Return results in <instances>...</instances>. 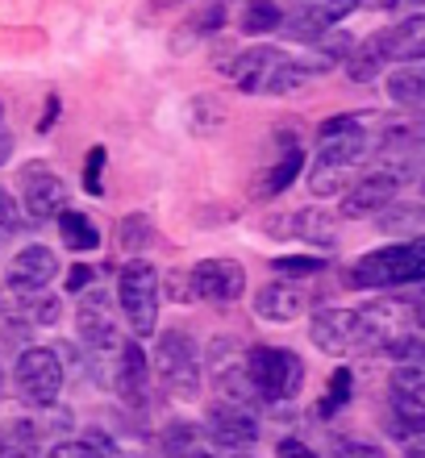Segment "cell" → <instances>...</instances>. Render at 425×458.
Listing matches in <instances>:
<instances>
[{
    "mask_svg": "<svg viewBox=\"0 0 425 458\" xmlns=\"http://www.w3.org/2000/svg\"><path fill=\"white\" fill-rule=\"evenodd\" d=\"M313 72L309 63H296L288 59L284 50L276 47H251L242 50L238 59L230 63V84L259 97V92H271V97H280V92H292V88H301V80Z\"/></svg>",
    "mask_w": 425,
    "mask_h": 458,
    "instance_id": "6da1fadb",
    "label": "cell"
},
{
    "mask_svg": "<svg viewBox=\"0 0 425 458\" xmlns=\"http://www.w3.org/2000/svg\"><path fill=\"white\" fill-rule=\"evenodd\" d=\"M417 279H425V259L417 250V242H401V246H384V250H371L367 259H359L346 284H354V288H396V284H417Z\"/></svg>",
    "mask_w": 425,
    "mask_h": 458,
    "instance_id": "7a4b0ae2",
    "label": "cell"
},
{
    "mask_svg": "<svg viewBox=\"0 0 425 458\" xmlns=\"http://www.w3.org/2000/svg\"><path fill=\"white\" fill-rule=\"evenodd\" d=\"M246 379L263 400H292L304 384V362L292 350L255 346L246 354Z\"/></svg>",
    "mask_w": 425,
    "mask_h": 458,
    "instance_id": "3957f363",
    "label": "cell"
},
{
    "mask_svg": "<svg viewBox=\"0 0 425 458\" xmlns=\"http://www.w3.org/2000/svg\"><path fill=\"white\" fill-rule=\"evenodd\" d=\"M117 301L122 313L134 329V338H150L158 321V271L150 263H130L117 284Z\"/></svg>",
    "mask_w": 425,
    "mask_h": 458,
    "instance_id": "277c9868",
    "label": "cell"
},
{
    "mask_svg": "<svg viewBox=\"0 0 425 458\" xmlns=\"http://www.w3.org/2000/svg\"><path fill=\"white\" fill-rule=\"evenodd\" d=\"M155 371H158V384L167 387L171 396H196L200 387V367H196V346L188 334L180 329H167L155 346Z\"/></svg>",
    "mask_w": 425,
    "mask_h": 458,
    "instance_id": "5b68a950",
    "label": "cell"
},
{
    "mask_svg": "<svg viewBox=\"0 0 425 458\" xmlns=\"http://www.w3.org/2000/svg\"><path fill=\"white\" fill-rule=\"evenodd\" d=\"M63 392V362L55 350H21L17 359V396L34 409H50Z\"/></svg>",
    "mask_w": 425,
    "mask_h": 458,
    "instance_id": "8992f818",
    "label": "cell"
},
{
    "mask_svg": "<svg viewBox=\"0 0 425 458\" xmlns=\"http://www.w3.org/2000/svg\"><path fill=\"white\" fill-rule=\"evenodd\" d=\"M359 329H363V350H388L413 329V304L379 301L359 309Z\"/></svg>",
    "mask_w": 425,
    "mask_h": 458,
    "instance_id": "52a82bcc",
    "label": "cell"
},
{
    "mask_svg": "<svg viewBox=\"0 0 425 458\" xmlns=\"http://www.w3.org/2000/svg\"><path fill=\"white\" fill-rule=\"evenodd\" d=\"M205 429L221 450H246L259 442V417L246 409L242 400H221V404H213Z\"/></svg>",
    "mask_w": 425,
    "mask_h": 458,
    "instance_id": "ba28073f",
    "label": "cell"
},
{
    "mask_svg": "<svg viewBox=\"0 0 425 458\" xmlns=\"http://www.w3.org/2000/svg\"><path fill=\"white\" fill-rule=\"evenodd\" d=\"M192 292L208 304H234L246 292V271L234 259H205L192 267Z\"/></svg>",
    "mask_w": 425,
    "mask_h": 458,
    "instance_id": "9c48e42d",
    "label": "cell"
},
{
    "mask_svg": "<svg viewBox=\"0 0 425 458\" xmlns=\"http://www.w3.org/2000/svg\"><path fill=\"white\" fill-rule=\"evenodd\" d=\"M309 338L326 354H354V350H363L359 313H351V309H321V313H313Z\"/></svg>",
    "mask_w": 425,
    "mask_h": 458,
    "instance_id": "30bf717a",
    "label": "cell"
},
{
    "mask_svg": "<svg viewBox=\"0 0 425 458\" xmlns=\"http://www.w3.org/2000/svg\"><path fill=\"white\" fill-rule=\"evenodd\" d=\"M21 205H25V217L34 221V225L38 221H50V217H59L63 205H67V188H63V180L50 167L34 163V167H25Z\"/></svg>",
    "mask_w": 425,
    "mask_h": 458,
    "instance_id": "8fae6325",
    "label": "cell"
},
{
    "mask_svg": "<svg viewBox=\"0 0 425 458\" xmlns=\"http://www.w3.org/2000/svg\"><path fill=\"white\" fill-rule=\"evenodd\" d=\"M75 326H80V338L97 350V354H117V350H122L117 321H113L109 301H105L100 292H97V296H84L80 313H75Z\"/></svg>",
    "mask_w": 425,
    "mask_h": 458,
    "instance_id": "7c38bea8",
    "label": "cell"
},
{
    "mask_svg": "<svg viewBox=\"0 0 425 458\" xmlns=\"http://www.w3.org/2000/svg\"><path fill=\"white\" fill-rule=\"evenodd\" d=\"M384 63H425V13H413L371 38Z\"/></svg>",
    "mask_w": 425,
    "mask_h": 458,
    "instance_id": "4fadbf2b",
    "label": "cell"
},
{
    "mask_svg": "<svg viewBox=\"0 0 425 458\" xmlns=\"http://www.w3.org/2000/svg\"><path fill=\"white\" fill-rule=\"evenodd\" d=\"M396 188L401 180L392 175V171H376V175H367L363 183H354L351 192L342 196V217H371V213H384V208L396 200Z\"/></svg>",
    "mask_w": 425,
    "mask_h": 458,
    "instance_id": "5bb4252c",
    "label": "cell"
},
{
    "mask_svg": "<svg viewBox=\"0 0 425 458\" xmlns=\"http://www.w3.org/2000/svg\"><path fill=\"white\" fill-rule=\"evenodd\" d=\"M55 276H59V259H55V250H47V246H25L9 263V284H17V288L42 292Z\"/></svg>",
    "mask_w": 425,
    "mask_h": 458,
    "instance_id": "9a60e30c",
    "label": "cell"
},
{
    "mask_svg": "<svg viewBox=\"0 0 425 458\" xmlns=\"http://www.w3.org/2000/svg\"><path fill=\"white\" fill-rule=\"evenodd\" d=\"M309 309V296H304L296 284H288V279H280V284H268V288H259L255 296V313L263 317V321H296V317Z\"/></svg>",
    "mask_w": 425,
    "mask_h": 458,
    "instance_id": "2e32d148",
    "label": "cell"
},
{
    "mask_svg": "<svg viewBox=\"0 0 425 458\" xmlns=\"http://www.w3.org/2000/svg\"><path fill=\"white\" fill-rule=\"evenodd\" d=\"M113 384L122 392V400L130 404H142V392H146V354L138 342H122L117 350V367H113Z\"/></svg>",
    "mask_w": 425,
    "mask_h": 458,
    "instance_id": "e0dca14e",
    "label": "cell"
},
{
    "mask_svg": "<svg viewBox=\"0 0 425 458\" xmlns=\"http://www.w3.org/2000/svg\"><path fill=\"white\" fill-rule=\"evenodd\" d=\"M367 155V133L363 125L346 133H334V138H321V150H317V163L326 167H354L359 158Z\"/></svg>",
    "mask_w": 425,
    "mask_h": 458,
    "instance_id": "ac0fdd59",
    "label": "cell"
},
{
    "mask_svg": "<svg viewBox=\"0 0 425 458\" xmlns=\"http://www.w3.org/2000/svg\"><path fill=\"white\" fill-rule=\"evenodd\" d=\"M388 97L401 109H421L425 105V63H409L404 72L388 75Z\"/></svg>",
    "mask_w": 425,
    "mask_h": 458,
    "instance_id": "d6986e66",
    "label": "cell"
},
{
    "mask_svg": "<svg viewBox=\"0 0 425 458\" xmlns=\"http://www.w3.org/2000/svg\"><path fill=\"white\" fill-rule=\"evenodd\" d=\"M425 142V113L409 109L404 117L384 121V133H379V146L384 150H409V146Z\"/></svg>",
    "mask_w": 425,
    "mask_h": 458,
    "instance_id": "ffe728a7",
    "label": "cell"
},
{
    "mask_svg": "<svg viewBox=\"0 0 425 458\" xmlns=\"http://www.w3.org/2000/svg\"><path fill=\"white\" fill-rule=\"evenodd\" d=\"M163 454L167 458H205V437H200V429L188 421H175L167 425V434H163Z\"/></svg>",
    "mask_w": 425,
    "mask_h": 458,
    "instance_id": "44dd1931",
    "label": "cell"
},
{
    "mask_svg": "<svg viewBox=\"0 0 425 458\" xmlns=\"http://www.w3.org/2000/svg\"><path fill=\"white\" fill-rule=\"evenodd\" d=\"M284 225H288L292 233H301L304 242H317V246H334V242H338V225H334V217L317 213V208L296 213V217H288Z\"/></svg>",
    "mask_w": 425,
    "mask_h": 458,
    "instance_id": "7402d4cb",
    "label": "cell"
},
{
    "mask_svg": "<svg viewBox=\"0 0 425 458\" xmlns=\"http://www.w3.org/2000/svg\"><path fill=\"white\" fill-rule=\"evenodd\" d=\"M354 9H363V0H292V13L313 17L317 25H334Z\"/></svg>",
    "mask_w": 425,
    "mask_h": 458,
    "instance_id": "603a6c76",
    "label": "cell"
},
{
    "mask_svg": "<svg viewBox=\"0 0 425 458\" xmlns=\"http://www.w3.org/2000/svg\"><path fill=\"white\" fill-rule=\"evenodd\" d=\"M59 229H63V242H67L72 250H97L100 229L92 225L84 213H72V208H63V213H59Z\"/></svg>",
    "mask_w": 425,
    "mask_h": 458,
    "instance_id": "cb8c5ba5",
    "label": "cell"
},
{
    "mask_svg": "<svg viewBox=\"0 0 425 458\" xmlns=\"http://www.w3.org/2000/svg\"><path fill=\"white\" fill-rule=\"evenodd\" d=\"M0 458H38V425H30L25 417L13 421L0 437Z\"/></svg>",
    "mask_w": 425,
    "mask_h": 458,
    "instance_id": "d4e9b609",
    "label": "cell"
},
{
    "mask_svg": "<svg viewBox=\"0 0 425 458\" xmlns=\"http://www.w3.org/2000/svg\"><path fill=\"white\" fill-rule=\"evenodd\" d=\"M284 21V13L276 0H251L242 9V34L259 38V34H271V30H280Z\"/></svg>",
    "mask_w": 425,
    "mask_h": 458,
    "instance_id": "484cf974",
    "label": "cell"
},
{
    "mask_svg": "<svg viewBox=\"0 0 425 458\" xmlns=\"http://www.w3.org/2000/svg\"><path fill=\"white\" fill-rule=\"evenodd\" d=\"M304 167V158H301V146H288V150H284V158L280 163H276V167L268 171V180L259 183V192L263 196H276V192H284V188H288L292 180H296V171Z\"/></svg>",
    "mask_w": 425,
    "mask_h": 458,
    "instance_id": "4316f807",
    "label": "cell"
},
{
    "mask_svg": "<svg viewBox=\"0 0 425 458\" xmlns=\"http://www.w3.org/2000/svg\"><path fill=\"white\" fill-rule=\"evenodd\" d=\"M379 63H384V55L376 50V42H363V50H351V55H346V75H351L354 84H371L379 72Z\"/></svg>",
    "mask_w": 425,
    "mask_h": 458,
    "instance_id": "83f0119b",
    "label": "cell"
},
{
    "mask_svg": "<svg viewBox=\"0 0 425 458\" xmlns=\"http://www.w3.org/2000/svg\"><path fill=\"white\" fill-rule=\"evenodd\" d=\"M346 171L351 167H326V163H313V175H309L313 196H338L342 188H346Z\"/></svg>",
    "mask_w": 425,
    "mask_h": 458,
    "instance_id": "f1b7e54d",
    "label": "cell"
},
{
    "mask_svg": "<svg viewBox=\"0 0 425 458\" xmlns=\"http://www.w3.org/2000/svg\"><path fill=\"white\" fill-rule=\"evenodd\" d=\"M379 225L388 233H404V229H421L425 225V208H413V205H388V213L379 217Z\"/></svg>",
    "mask_w": 425,
    "mask_h": 458,
    "instance_id": "f546056e",
    "label": "cell"
},
{
    "mask_svg": "<svg viewBox=\"0 0 425 458\" xmlns=\"http://www.w3.org/2000/svg\"><path fill=\"white\" fill-rule=\"evenodd\" d=\"M150 238H155V225H150L142 213H134V217L122 221V246H125L130 254L146 250V246H150Z\"/></svg>",
    "mask_w": 425,
    "mask_h": 458,
    "instance_id": "4dcf8cb0",
    "label": "cell"
},
{
    "mask_svg": "<svg viewBox=\"0 0 425 458\" xmlns=\"http://www.w3.org/2000/svg\"><path fill=\"white\" fill-rule=\"evenodd\" d=\"M351 387H354V379H351V371H334V379H329V392L321 396V417H334V412L351 400Z\"/></svg>",
    "mask_w": 425,
    "mask_h": 458,
    "instance_id": "1f68e13d",
    "label": "cell"
},
{
    "mask_svg": "<svg viewBox=\"0 0 425 458\" xmlns=\"http://www.w3.org/2000/svg\"><path fill=\"white\" fill-rule=\"evenodd\" d=\"M271 271H280L284 279H309V276H317V271H326V263H321V259H296V254H292V259H276V263H271Z\"/></svg>",
    "mask_w": 425,
    "mask_h": 458,
    "instance_id": "d6a6232c",
    "label": "cell"
},
{
    "mask_svg": "<svg viewBox=\"0 0 425 458\" xmlns=\"http://www.w3.org/2000/svg\"><path fill=\"white\" fill-rule=\"evenodd\" d=\"M21 225H25L21 205H17V200H13V196L0 188V242L13 238V233H21Z\"/></svg>",
    "mask_w": 425,
    "mask_h": 458,
    "instance_id": "836d02e7",
    "label": "cell"
},
{
    "mask_svg": "<svg viewBox=\"0 0 425 458\" xmlns=\"http://www.w3.org/2000/svg\"><path fill=\"white\" fill-rule=\"evenodd\" d=\"M221 25H225V4H205V9H200L192 21H188V30H196V38H200V34H213V30H221Z\"/></svg>",
    "mask_w": 425,
    "mask_h": 458,
    "instance_id": "e575fe53",
    "label": "cell"
},
{
    "mask_svg": "<svg viewBox=\"0 0 425 458\" xmlns=\"http://www.w3.org/2000/svg\"><path fill=\"white\" fill-rule=\"evenodd\" d=\"M334 458H384L376 446H367V442H359V437H334V450H329Z\"/></svg>",
    "mask_w": 425,
    "mask_h": 458,
    "instance_id": "d590c367",
    "label": "cell"
},
{
    "mask_svg": "<svg viewBox=\"0 0 425 458\" xmlns=\"http://www.w3.org/2000/svg\"><path fill=\"white\" fill-rule=\"evenodd\" d=\"M100 167H105V150H88V167H84V188L88 192H100Z\"/></svg>",
    "mask_w": 425,
    "mask_h": 458,
    "instance_id": "8d00e7d4",
    "label": "cell"
},
{
    "mask_svg": "<svg viewBox=\"0 0 425 458\" xmlns=\"http://www.w3.org/2000/svg\"><path fill=\"white\" fill-rule=\"evenodd\" d=\"M346 130H359V117H329V121H321L317 138H334V133H346Z\"/></svg>",
    "mask_w": 425,
    "mask_h": 458,
    "instance_id": "74e56055",
    "label": "cell"
},
{
    "mask_svg": "<svg viewBox=\"0 0 425 458\" xmlns=\"http://www.w3.org/2000/svg\"><path fill=\"white\" fill-rule=\"evenodd\" d=\"M276 454H280V458H317L313 450H309V446H304V442H301V437H284V442H280V450H276Z\"/></svg>",
    "mask_w": 425,
    "mask_h": 458,
    "instance_id": "f35d334b",
    "label": "cell"
},
{
    "mask_svg": "<svg viewBox=\"0 0 425 458\" xmlns=\"http://www.w3.org/2000/svg\"><path fill=\"white\" fill-rule=\"evenodd\" d=\"M92 279H97V271H92V267L75 263V267H72V276H67V288H72V292H80V288H88Z\"/></svg>",
    "mask_w": 425,
    "mask_h": 458,
    "instance_id": "ab89813d",
    "label": "cell"
},
{
    "mask_svg": "<svg viewBox=\"0 0 425 458\" xmlns=\"http://www.w3.org/2000/svg\"><path fill=\"white\" fill-rule=\"evenodd\" d=\"M367 9H384V13H396V9H421L425 0H363Z\"/></svg>",
    "mask_w": 425,
    "mask_h": 458,
    "instance_id": "60d3db41",
    "label": "cell"
},
{
    "mask_svg": "<svg viewBox=\"0 0 425 458\" xmlns=\"http://www.w3.org/2000/svg\"><path fill=\"white\" fill-rule=\"evenodd\" d=\"M47 458H80V442H55Z\"/></svg>",
    "mask_w": 425,
    "mask_h": 458,
    "instance_id": "b9f144b4",
    "label": "cell"
},
{
    "mask_svg": "<svg viewBox=\"0 0 425 458\" xmlns=\"http://www.w3.org/2000/svg\"><path fill=\"white\" fill-rule=\"evenodd\" d=\"M9 155H13V133L0 130V163H9Z\"/></svg>",
    "mask_w": 425,
    "mask_h": 458,
    "instance_id": "7bdbcfd3",
    "label": "cell"
},
{
    "mask_svg": "<svg viewBox=\"0 0 425 458\" xmlns=\"http://www.w3.org/2000/svg\"><path fill=\"white\" fill-rule=\"evenodd\" d=\"M413 321H417V326H421V329H425V292H421V301H417V304H413Z\"/></svg>",
    "mask_w": 425,
    "mask_h": 458,
    "instance_id": "ee69618b",
    "label": "cell"
},
{
    "mask_svg": "<svg viewBox=\"0 0 425 458\" xmlns=\"http://www.w3.org/2000/svg\"><path fill=\"white\" fill-rule=\"evenodd\" d=\"M80 458H122V454H117V450H113V454H88V450H80Z\"/></svg>",
    "mask_w": 425,
    "mask_h": 458,
    "instance_id": "f6af8a7d",
    "label": "cell"
},
{
    "mask_svg": "<svg viewBox=\"0 0 425 458\" xmlns=\"http://www.w3.org/2000/svg\"><path fill=\"white\" fill-rule=\"evenodd\" d=\"M417 242V250H421V259H425V238H413Z\"/></svg>",
    "mask_w": 425,
    "mask_h": 458,
    "instance_id": "bcb514c9",
    "label": "cell"
},
{
    "mask_svg": "<svg viewBox=\"0 0 425 458\" xmlns=\"http://www.w3.org/2000/svg\"><path fill=\"white\" fill-rule=\"evenodd\" d=\"M0 117H4V105H0Z\"/></svg>",
    "mask_w": 425,
    "mask_h": 458,
    "instance_id": "7dc6e473",
    "label": "cell"
},
{
    "mask_svg": "<svg viewBox=\"0 0 425 458\" xmlns=\"http://www.w3.org/2000/svg\"><path fill=\"white\" fill-rule=\"evenodd\" d=\"M238 458H246V454H238Z\"/></svg>",
    "mask_w": 425,
    "mask_h": 458,
    "instance_id": "c3c4849f",
    "label": "cell"
}]
</instances>
